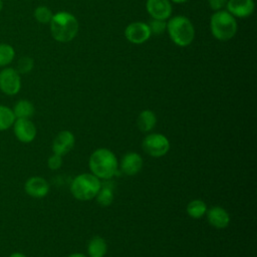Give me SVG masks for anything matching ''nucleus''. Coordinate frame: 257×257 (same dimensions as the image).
I'll return each mask as SVG.
<instances>
[{
    "label": "nucleus",
    "mask_w": 257,
    "mask_h": 257,
    "mask_svg": "<svg viewBox=\"0 0 257 257\" xmlns=\"http://www.w3.org/2000/svg\"><path fill=\"white\" fill-rule=\"evenodd\" d=\"M67 257H88V256H86L84 254H81V253H72V254L68 255Z\"/></svg>",
    "instance_id": "obj_29"
},
{
    "label": "nucleus",
    "mask_w": 257,
    "mask_h": 257,
    "mask_svg": "<svg viewBox=\"0 0 257 257\" xmlns=\"http://www.w3.org/2000/svg\"><path fill=\"white\" fill-rule=\"evenodd\" d=\"M227 11L235 18H247L255 9L254 0H228Z\"/></svg>",
    "instance_id": "obj_12"
},
{
    "label": "nucleus",
    "mask_w": 257,
    "mask_h": 257,
    "mask_svg": "<svg viewBox=\"0 0 257 257\" xmlns=\"http://www.w3.org/2000/svg\"><path fill=\"white\" fill-rule=\"evenodd\" d=\"M101 186V182L92 174L84 173L76 176L70 184L72 196L79 201H89L95 198Z\"/></svg>",
    "instance_id": "obj_5"
},
{
    "label": "nucleus",
    "mask_w": 257,
    "mask_h": 257,
    "mask_svg": "<svg viewBox=\"0 0 257 257\" xmlns=\"http://www.w3.org/2000/svg\"><path fill=\"white\" fill-rule=\"evenodd\" d=\"M156 123H157V116L155 112L150 109L143 110L137 118V125L144 133L152 131L156 126Z\"/></svg>",
    "instance_id": "obj_18"
},
{
    "label": "nucleus",
    "mask_w": 257,
    "mask_h": 257,
    "mask_svg": "<svg viewBox=\"0 0 257 257\" xmlns=\"http://www.w3.org/2000/svg\"><path fill=\"white\" fill-rule=\"evenodd\" d=\"M15 119L16 118L12 111V108L0 104V132L10 128L13 125Z\"/></svg>",
    "instance_id": "obj_22"
},
{
    "label": "nucleus",
    "mask_w": 257,
    "mask_h": 257,
    "mask_svg": "<svg viewBox=\"0 0 257 257\" xmlns=\"http://www.w3.org/2000/svg\"><path fill=\"white\" fill-rule=\"evenodd\" d=\"M88 166L91 174L98 179L109 180L118 173V162L115 155L105 148L97 149L90 155Z\"/></svg>",
    "instance_id": "obj_2"
},
{
    "label": "nucleus",
    "mask_w": 257,
    "mask_h": 257,
    "mask_svg": "<svg viewBox=\"0 0 257 257\" xmlns=\"http://www.w3.org/2000/svg\"><path fill=\"white\" fill-rule=\"evenodd\" d=\"M96 202L101 207L109 206L113 201V185L108 180L101 183L100 189L95 196Z\"/></svg>",
    "instance_id": "obj_17"
},
{
    "label": "nucleus",
    "mask_w": 257,
    "mask_h": 257,
    "mask_svg": "<svg viewBox=\"0 0 257 257\" xmlns=\"http://www.w3.org/2000/svg\"><path fill=\"white\" fill-rule=\"evenodd\" d=\"M25 193L35 199H40L45 197L49 192V184L42 177H31L29 178L24 185Z\"/></svg>",
    "instance_id": "obj_13"
},
{
    "label": "nucleus",
    "mask_w": 257,
    "mask_h": 257,
    "mask_svg": "<svg viewBox=\"0 0 257 257\" xmlns=\"http://www.w3.org/2000/svg\"><path fill=\"white\" fill-rule=\"evenodd\" d=\"M143 158L137 153H126L120 160V171L126 176H135L143 168Z\"/></svg>",
    "instance_id": "obj_14"
},
{
    "label": "nucleus",
    "mask_w": 257,
    "mask_h": 257,
    "mask_svg": "<svg viewBox=\"0 0 257 257\" xmlns=\"http://www.w3.org/2000/svg\"><path fill=\"white\" fill-rule=\"evenodd\" d=\"M47 166L50 170H58L62 166V156L57 154L51 155L47 160Z\"/></svg>",
    "instance_id": "obj_26"
},
{
    "label": "nucleus",
    "mask_w": 257,
    "mask_h": 257,
    "mask_svg": "<svg viewBox=\"0 0 257 257\" xmlns=\"http://www.w3.org/2000/svg\"><path fill=\"white\" fill-rule=\"evenodd\" d=\"M107 251V245L103 238L99 236L92 237L87 244L88 257H104Z\"/></svg>",
    "instance_id": "obj_16"
},
{
    "label": "nucleus",
    "mask_w": 257,
    "mask_h": 257,
    "mask_svg": "<svg viewBox=\"0 0 257 257\" xmlns=\"http://www.w3.org/2000/svg\"><path fill=\"white\" fill-rule=\"evenodd\" d=\"M13 132L17 140L24 144L34 141L37 131L34 123L28 118H16L13 123Z\"/></svg>",
    "instance_id": "obj_9"
},
{
    "label": "nucleus",
    "mask_w": 257,
    "mask_h": 257,
    "mask_svg": "<svg viewBox=\"0 0 257 257\" xmlns=\"http://www.w3.org/2000/svg\"><path fill=\"white\" fill-rule=\"evenodd\" d=\"M33 67H34L33 58L28 55H23L18 59L15 69L21 75V74H27V73L31 72Z\"/></svg>",
    "instance_id": "obj_24"
},
{
    "label": "nucleus",
    "mask_w": 257,
    "mask_h": 257,
    "mask_svg": "<svg viewBox=\"0 0 257 257\" xmlns=\"http://www.w3.org/2000/svg\"><path fill=\"white\" fill-rule=\"evenodd\" d=\"M74 143L75 138L70 131L64 130L59 132L52 142L53 154H57L59 156L66 155L73 149Z\"/></svg>",
    "instance_id": "obj_11"
},
{
    "label": "nucleus",
    "mask_w": 257,
    "mask_h": 257,
    "mask_svg": "<svg viewBox=\"0 0 257 257\" xmlns=\"http://www.w3.org/2000/svg\"><path fill=\"white\" fill-rule=\"evenodd\" d=\"M151 34L153 35H161L167 31V20L153 19L148 23Z\"/></svg>",
    "instance_id": "obj_25"
},
{
    "label": "nucleus",
    "mask_w": 257,
    "mask_h": 257,
    "mask_svg": "<svg viewBox=\"0 0 257 257\" xmlns=\"http://www.w3.org/2000/svg\"><path fill=\"white\" fill-rule=\"evenodd\" d=\"M8 257H27V256H25L23 253H20V252H14L10 254Z\"/></svg>",
    "instance_id": "obj_28"
},
{
    "label": "nucleus",
    "mask_w": 257,
    "mask_h": 257,
    "mask_svg": "<svg viewBox=\"0 0 257 257\" xmlns=\"http://www.w3.org/2000/svg\"><path fill=\"white\" fill-rule=\"evenodd\" d=\"M3 6H4L3 0H0V12H1V11H2V9H3Z\"/></svg>",
    "instance_id": "obj_31"
},
{
    "label": "nucleus",
    "mask_w": 257,
    "mask_h": 257,
    "mask_svg": "<svg viewBox=\"0 0 257 257\" xmlns=\"http://www.w3.org/2000/svg\"><path fill=\"white\" fill-rule=\"evenodd\" d=\"M170 1H172L174 3H177V4H182V3H185V2H187L189 0H170Z\"/></svg>",
    "instance_id": "obj_30"
},
{
    "label": "nucleus",
    "mask_w": 257,
    "mask_h": 257,
    "mask_svg": "<svg viewBox=\"0 0 257 257\" xmlns=\"http://www.w3.org/2000/svg\"><path fill=\"white\" fill-rule=\"evenodd\" d=\"M16 55L15 49L8 43H0V67H7L12 63Z\"/></svg>",
    "instance_id": "obj_21"
},
{
    "label": "nucleus",
    "mask_w": 257,
    "mask_h": 257,
    "mask_svg": "<svg viewBox=\"0 0 257 257\" xmlns=\"http://www.w3.org/2000/svg\"><path fill=\"white\" fill-rule=\"evenodd\" d=\"M146 9L153 19L160 20H168L173 11L170 0H147Z\"/></svg>",
    "instance_id": "obj_10"
},
{
    "label": "nucleus",
    "mask_w": 257,
    "mask_h": 257,
    "mask_svg": "<svg viewBox=\"0 0 257 257\" xmlns=\"http://www.w3.org/2000/svg\"><path fill=\"white\" fill-rule=\"evenodd\" d=\"M12 111L15 115V118H28V119H30V117L35 112V108H34V105L31 101H29L27 99H20L14 104V106L12 108Z\"/></svg>",
    "instance_id": "obj_19"
},
{
    "label": "nucleus",
    "mask_w": 257,
    "mask_h": 257,
    "mask_svg": "<svg viewBox=\"0 0 257 257\" xmlns=\"http://www.w3.org/2000/svg\"><path fill=\"white\" fill-rule=\"evenodd\" d=\"M142 148L146 154L154 158H161L170 151V142L164 135L150 134L142 143Z\"/></svg>",
    "instance_id": "obj_6"
},
{
    "label": "nucleus",
    "mask_w": 257,
    "mask_h": 257,
    "mask_svg": "<svg viewBox=\"0 0 257 257\" xmlns=\"http://www.w3.org/2000/svg\"><path fill=\"white\" fill-rule=\"evenodd\" d=\"M207 210L208 209L206 203L199 199H195L189 202V204L187 205V213L190 217L194 219H199L203 217L206 214Z\"/></svg>",
    "instance_id": "obj_20"
},
{
    "label": "nucleus",
    "mask_w": 257,
    "mask_h": 257,
    "mask_svg": "<svg viewBox=\"0 0 257 257\" xmlns=\"http://www.w3.org/2000/svg\"><path fill=\"white\" fill-rule=\"evenodd\" d=\"M33 16L37 22L41 24H49V22L52 19L53 13L50 10V8H48L47 6L39 5L35 8L33 12Z\"/></svg>",
    "instance_id": "obj_23"
},
{
    "label": "nucleus",
    "mask_w": 257,
    "mask_h": 257,
    "mask_svg": "<svg viewBox=\"0 0 257 257\" xmlns=\"http://www.w3.org/2000/svg\"><path fill=\"white\" fill-rule=\"evenodd\" d=\"M21 89V75L14 67H3L0 70V90L9 96L17 94Z\"/></svg>",
    "instance_id": "obj_7"
},
{
    "label": "nucleus",
    "mask_w": 257,
    "mask_h": 257,
    "mask_svg": "<svg viewBox=\"0 0 257 257\" xmlns=\"http://www.w3.org/2000/svg\"><path fill=\"white\" fill-rule=\"evenodd\" d=\"M207 220L211 226L216 229H224L230 223V216L228 212L219 206H215L207 210Z\"/></svg>",
    "instance_id": "obj_15"
},
{
    "label": "nucleus",
    "mask_w": 257,
    "mask_h": 257,
    "mask_svg": "<svg viewBox=\"0 0 257 257\" xmlns=\"http://www.w3.org/2000/svg\"><path fill=\"white\" fill-rule=\"evenodd\" d=\"M51 36L54 40L61 43H67L73 40L79 30V24L76 17L66 11H60L53 14L49 22Z\"/></svg>",
    "instance_id": "obj_1"
},
{
    "label": "nucleus",
    "mask_w": 257,
    "mask_h": 257,
    "mask_svg": "<svg viewBox=\"0 0 257 257\" xmlns=\"http://www.w3.org/2000/svg\"><path fill=\"white\" fill-rule=\"evenodd\" d=\"M227 1L228 0H208V4L212 10L220 11L224 10L227 5Z\"/></svg>",
    "instance_id": "obj_27"
},
{
    "label": "nucleus",
    "mask_w": 257,
    "mask_h": 257,
    "mask_svg": "<svg viewBox=\"0 0 257 257\" xmlns=\"http://www.w3.org/2000/svg\"><path fill=\"white\" fill-rule=\"evenodd\" d=\"M167 32L171 40L178 46L190 45L195 38V28L192 21L184 15L170 17L167 21Z\"/></svg>",
    "instance_id": "obj_3"
},
{
    "label": "nucleus",
    "mask_w": 257,
    "mask_h": 257,
    "mask_svg": "<svg viewBox=\"0 0 257 257\" xmlns=\"http://www.w3.org/2000/svg\"><path fill=\"white\" fill-rule=\"evenodd\" d=\"M149 25L142 21H135L130 23L124 29V36L126 40L134 44L145 43L151 37Z\"/></svg>",
    "instance_id": "obj_8"
},
{
    "label": "nucleus",
    "mask_w": 257,
    "mask_h": 257,
    "mask_svg": "<svg viewBox=\"0 0 257 257\" xmlns=\"http://www.w3.org/2000/svg\"><path fill=\"white\" fill-rule=\"evenodd\" d=\"M237 21L226 10L215 11L210 18V30L212 35L219 41L232 39L237 32Z\"/></svg>",
    "instance_id": "obj_4"
}]
</instances>
